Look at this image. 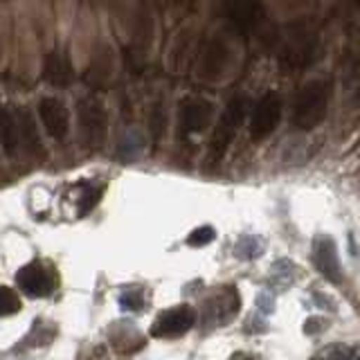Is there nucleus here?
<instances>
[{
    "mask_svg": "<svg viewBox=\"0 0 360 360\" xmlns=\"http://www.w3.org/2000/svg\"><path fill=\"white\" fill-rule=\"evenodd\" d=\"M311 360H354V349L347 345H326Z\"/></svg>",
    "mask_w": 360,
    "mask_h": 360,
    "instance_id": "nucleus-9",
    "label": "nucleus"
},
{
    "mask_svg": "<svg viewBox=\"0 0 360 360\" xmlns=\"http://www.w3.org/2000/svg\"><path fill=\"white\" fill-rule=\"evenodd\" d=\"M0 129H3V142H5V149L9 153L16 151V144H18V124L14 122V117L9 112H3L0 115Z\"/></svg>",
    "mask_w": 360,
    "mask_h": 360,
    "instance_id": "nucleus-7",
    "label": "nucleus"
},
{
    "mask_svg": "<svg viewBox=\"0 0 360 360\" xmlns=\"http://www.w3.org/2000/svg\"><path fill=\"white\" fill-rule=\"evenodd\" d=\"M20 311V297L9 286H0V315H14Z\"/></svg>",
    "mask_w": 360,
    "mask_h": 360,
    "instance_id": "nucleus-11",
    "label": "nucleus"
},
{
    "mask_svg": "<svg viewBox=\"0 0 360 360\" xmlns=\"http://www.w3.org/2000/svg\"><path fill=\"white\" fill-rule=\"evenodd\" d=\"M214 239H217V230H214L212 225H200V228H196L187 236V243L191 248H202V245L212 243Z\"/></svg>",
    "mask_w": 360,
    "mask_h": 360,
    "instance_id": "nucleus-12",
    "label": "nucleus"
},
{
    "mask_svg": "<svg viewBox=\"0 0 360 360\" xmlns=\"http://www.w3.org/2000/svg\"><path fill=\"white\" fill-rule=\"evenodd\" d=\"M210 117V108L205 104H198V101H191L183 108V129L185 131H200L207 124Z\"/></svg>",
    "mask_w": 360,
    "mask_h": 360,
    "instance_id": "nucleus-6",
    "label": "nucleus"
},
{
    "mask_svg": "<svg viewBox=\"0 0 360 360\" xmlns=\"http://www.w3.org/2000/svg\"><path fill=\"white\" fill-rule=\"evenodd\" d=\"M120 307L127 311H142L144 309V295L140 290H127L120 295Z\"/></svg>",
    "mask_w": 360,
    "mask_h": 360,
    "instance_id": "nucleus-13",
    "label": "nucleus"
},
{
    "mask_svg": "<svg viewBox=\"0 0 360 360\" xmlns=\"http://www.w3.org/2000/svg\"><path fill=\"white\" fill-rule=\"evenodd\" d=\"M279 120V101L275 97H268L259 104L255 117H252V138H264L270 131L275 129V124Z\"/></svg>",
    "mask_w": 360,
    "mask_h": 360,
    "instance_id": "nucleus-5",
    "label": "nucleus"
},
{
    "mask_svg": "<svg viewBox=\"0 0 360 360\" xmlns=\"http://www.w3.org/2000/svg\"><path fill=\"white\" fill-rule=\"evenodd\" d=\"M16 281L30 297H45L54 290L56 275L43 262H32L18 270Z\"/></svg>",
    "mask_w": 360,
    "mask_h": 360,
    "instance_id": "nucleus-2",
    "label": "nucleus"
},
{
    "mask_svg": "<svg viewBox=\"0 0 360 360\" xmlns=\"http://www.w3.org/2000/svg\"><path fill=\"white\" fill-rule=\"evenodd\" d=\"M41 120L52 138H63L68 133V110L61 101L43 99L41 101Z\"/></svg>",
    "mask_w": 360,
    "mask_h": 360,
    "instance_id": "nucleus-4",
    "label": "nucleus"
},
{
    "mask_svg": "<svg viewBox=\"0 0 360 360\" xmlns=\"http://www.w3.org/2000/svg\"><path fill=\"white\" fill-rule=\"evenodd\" d=\"M313 264L320 270L322 277H326L333 284L342 279L340 259H338V248L331 236H318L313 243Z\"/></svg>",
    "mask_w": 360,
    "mask_h": 360,
    "instance_id": "nucleus-3",
    "label": "nucleus"
},
{
    "mask_svg": "<svg viewBox=\"0 0 360 360\" xmlns=\"http://www.w3.org/2000/svg\"><path fill=\"white\" fill-rule=\"evenodd\" d=\"M196 324V311L189 304H178L174 309L162 311L151 324L153 338H180Z\"/></svg>",
    "mask_w": 360,
    "mask_h": 360,
    "instance_id": "nucleus-1",
    "label": "nucleus"
},
{
    "mask_svg": "<svg viewBox=\"0 0 360 360\" xmlns=\"http://www.w3.org/2000/svg\"><path fill=\"white\" fill-rule=\"evenodd\" d=\"M101 191H104V187H99V185H90V183L84 185V194L79 198V217H84V214H88L97 205Z\"/></svg>",
    "mask_w": 360,
    "mask_h": 360,
    "instance_id": "nucleus-10",
    "label": "nucleus"
},
{
    "mask_svg": "<svg viewBox=\"0 0 360 360\" xmlns=\"http://www.w3.org/2000/svg\"><path fill=\"white\" fill-rule=\"evenodd\" d=\"M101 112L104 110H99L97 106L82 110V124H86L88 135H97V138L104 135V115H101Z\"/></svg>",
    "mask_w": 360,
    "mask_h": 360,
    "instance_id": "nucleus-8",
    "label": "nucleus"
}]
</instances>
